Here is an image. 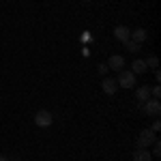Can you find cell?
Returning <instances> with one entry per match:
<instances>
[{
    "label": "cell",
    "instance_id": "9c48e42d",
    "mask_svg": "<svg viewBox=\"0 0 161 161\" xmlns=\"http://www.w3.org/2000/svg\"><path fill=\"white\" fill-rule=\"evenodd\" d=\"M148 97H150V88L148 86H140L136 90V99H137V103L142 105V103H146L148 101Z\"/></svg>",
    "mask_w": 161,
    "mask_h": 161
},
{
    "label": "cell",
    "instance_id": "7c38bea8",
    "mask_svg": "<svg viewBox=\"0 0 161 161\" xmlns=\"http://www.w3.org/2000/svg\"><path fill=\"white\" fill-rule=\"evenodd\" d=\"M125 47L136 54V52H140V43H136V41H131V39H129V41H125Z\"/></svg>",
    "mask_w": 161,
    "mask_h": 161
},
{
    "label": "cell",
    "instance_id": "6da1fadb",
    "mask_svg": "<svg viewBox=\"0 0 161 161\" xmlns=\"http://www.w3.org/2000/svg\"><path fill=\"white\" fill-rule=\"evenodd\" d=\"M157 140V133L155 131H150V129H144L140 136H137V142L136 146L137 148H148V146H153V142Z\"/></svg>",
    "mask_w": 161,
    "mask_h": 161
},
{
    "label": "cell",
    "instance_id": "e0dca14e",
    "mask_svg": "<svg viewBox=\"0 0 161 161\" xmlns=\"http://www.w3.org/2000/svg\"><path fill=\"white\" fill-rule=\"evenodd\" d=\"M99 73H101V75L108 73V64H99Z\"/></svg>",
    "mask_w": 161,
    "mask_h": 161
},
{
    "label": "cell",
    "instance_id": "5bb4252c",
    "mask_svg": "<svg viewBox=\"0 0 161 161\" xmlns=\"http://www.w3.org/2000/svg\"><path fill=\"white\" fill-rule=\"evenodd\" d=\"M153 155H155V157H159L161 155V144H159V140H155V142H153Z\"/></svg>",
    "mask_w": 161,
    "mask_h": 161
},
{
    "label": "cell",
    "instance_id": "7a4b0ae2",
    "mask_svg": "<svg viewBox=\"0 0 161 161\" xmlns=\"http://www.w3.org/2000/svg\"><path fill=\"white\" fill-rule=\"evenodd\" d=\"M116 82H118V88H133L136 86V75L131 73V71H118V77H116Z\"/></svg>",
    "mask_w": 161,
    "mask_h": 161
},
{
    "label": "cell",
    "instance_id": "277c9868",
    "mask_svg": "<svg viewBox=\"0 0 161 161\" xmlns=\"http://www.w3.org/2000/svg\"><path fill=\"white\" fill-rule=\"evenodd\" d=\"M52 120H54V116H52V112H47V110H39L37 114H35V125L37 127H50L52 125Z\"/></svg>",
    "mask_w": 161,
    "mask_h": 161
},
{
    "label": "cell",
    "instance_id": "3957f363",
    "mask_svg": "<svg viewBox=\"0 0 161 161\" xmlns=\"http://www.w3.org/2000/svg\"><path fill=\"white\" fill-rule=\"evenodd\" d=\"M140 108L144 110V114H146V116H155V118H157V116L161 114V103H159V99H148L146 103H142Z\"/></svg>",
    "mask_w": 161,
    "mask_h": 161
},
{
    "label": "cell",
    "instance_id": "52a82bcc",
    "mask_svg": "<svg viewBox=\"0 0 161 161\" xmlns=\"http://www.w3.org/2000/svg\"><path fill=\"white\" fill-rule=\"evenodd\" d=\"M114 37L118 39L120 43H125V41H129V37H131V30L127 26H116L114 28Z\"/></svg>",
    "mask_w": 161,
    "mask_h": 161
},
{
    "label": "cell",
    "instance_id": "30bf717a",
    "mask_svg": "<svg viewBox=\"0 0 161 161\" xmlns=\"http://www.w3.org/2000/svg\"><path fill=\"white\" fill-rule=\"evenodd\" d=\"M133 161H153V155L148 153V148H137L133 153Z\"/></svg>",
    "mask_w": 161,
    "mask_h": 161
},
{
    "label": "cell",
    "instance_id": "8992f818",
    "mask_svg": "<svg viewBox=\"0 0 161 161\" xmlns=\"http://www.w3.org/2000/svg\"><path fill=\"white\" fill-rule=\"evenodd\" d=\"M101 88H103L105 95H116V90H118V82H116L114 77H103Z\"/></svg>",
    "mask_w": 161,
    "mask_h": 161
},
{
    "label": "cell",
    "instance_id": "d6986e66",
    "mask_svg": "<svg viewBox=\"0 0 161 161\" xmlns=\"http://www.w3.org/2000/svg\"><path fill=\"white\" fill-rule=\"evenodd\" d=\"M84 2H88V0H84Z\"/></svg>",
    "mask_w": 161,
    "mask_h": 161
},
{
    "label": "cell",
    "instance_id": "9a60e30c",
    "mask_svg": "<svg viewBox=\"0 0 161 161\" xmlns=\"http://www.w3.org/2000/svg\"><path fill=\"white\" fill-rule=\"evenodd\" d=\"M150 97H153V99H159V97H161V88L159 86L150 88Z\"/></svg>",
    "mask_w": 161,
    "mask_h": 161
},
{
    "label": "cell",
    "instance_id": "ac0fdd59",
    "mask_svg": "<svg viewBox=\"0 0 161 161\" xmlns=\"http://www.w3.org/2000/svg\"><path fill=\"white\" fill-rule=\"evenodd\" d=\"M0 161H9V159H7V157H4V155H0Z\"/></svg>",
    "mask_w": 161,
    "mask_h": 161
},
{
    "label": "cell",
    "instance_id": "ba28073f",
    "mask_svg": "<svg viewBox=\"0 0 161 161\" xmlns=\"http://www.w3.org/2000/svg\"><path fill=\"white\" fill-rule=\"evenodd\" d=\"M131 41H136V43H140V45H142V43H144V41H146V39H148V32H146V30H144V28H136V30H131Z\"/></svg>",
    "mask_w": 161,
    "mask_h": 161
},
{
    "label": "cell",
    "instance_id": "2e32d148",
    "mask_svg": "<svg viewBox=\"0 0 161 161\" xmlns=\"http://www.w3.org/2000/svg\"><path fill=\"white\" fill-rule=\"evenodd\" d=\"M150 131H155V133H157V131H161V123H159V118H157V120L153 123V127H150Z\"/></svg>",
    "mask_w": 161,
    "mask_h": 161
},
{
    "label": "cell",
    "instance_id": "8fae6325",
    "mask_svg": "<svg viewBox=\"0 0 161 161\" xmlns=\"http://www.w3.org/2000/svg\"><path fill=\"white\" fill-rule=\"evenodd\" d=\"M146 69H148V67H146V62H144V60H140V58L131 62V73H133V75H140V73H144Z\"/></svg>",
    "mask_w": 161,
    "mask_h": 161
},
{
    "label": "cell",
    "instance_id": "5b68a950",
    "mask_svg": "<svg viewBox=\"0 0 161 161\" xmlns=\"http://www.w3.org/2000/svg\"><path fill=\"white\" fill-rule=\"evenodd\" d=\"M105 64H108V69H112V71H123L125 69V58L120 54H114V56H110V60L105 62Z\"/></svg>",
    "mask_w": 161,
    "mask_h": 161
},
{
    "label": "cell",
    "instance_id": "4fadbf2b",
    "mask_svg": "<svg viewBox=\"0 0 161 161\" xmlns=\"http://www.w3.org/2000/svg\"><path fill=\"white\" fill-rule=\"evenodd\" d=\"M144 62H146V67H150V69H157V67H159V58H157V56H148Z\"/></svg>",
    "mask_w": 161,
    "mask_h": 161
}]
</instances>
